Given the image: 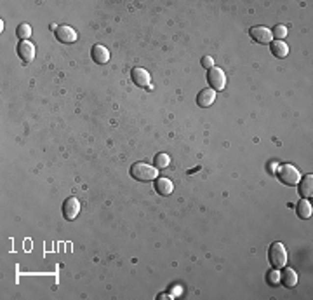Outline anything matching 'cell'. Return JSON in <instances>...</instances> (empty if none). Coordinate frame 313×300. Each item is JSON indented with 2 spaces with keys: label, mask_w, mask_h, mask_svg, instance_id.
<instances>
[{
  "label": "cell",
  "mask_w": 313,
  "mask_h": 300,
  "mask_svg": "<svg viewBox=\"0 0 313 300\" xmlns=\"http://www.w3.org/2000/svg\"><path fill=\"white\" fill-rule=\"evenodd\" d=\"M277 177L287 187H296L299 183V180H301V175H299L298 168L292 164H280L277 168Z\"/></svg>",
  "instance_id": "1"
},
{
  "label": "cell",
  "mask_w": 313,
  "mask_h": 300,
  "mask_svg": "<svg viewBox=\"0 0 313 300\" xmlns=\"http://www.w3.org/2000/svg\"><path fill=\"white\" fill-rule=\"evenodd\" d=\"M130 177L138 181H152L155 180L158 175H156L155 166L145 164V162H134V164L130 166Z\"/></svg>",
  "instance_id": "2"
},
{
  "label": "cell",
  "mask_w": 313,
  "mask_h": 300,
  "mask_svg": "<svg viewBox=\"0 0 313 300\" xmlns=\"http://www.w3.org/2000/svg\"><path fill=\"white\" fill-rule=\"evenodd\" d=\"M268 258L270 264L273 266V269H282L287 264V250L282 242H273L268 250Z\"/></svg>",
  "instance_id": "3"
},
{
  "label": "cell",
  "mask_w": 313,
  "mask_h": 300,
  "mask_svg": "<svg viewBox=\"0 0 313 300\" xmlns=\"http://www.w3.org/2000/svg\"><path fill=\"white\" fill-rule=\"evenodd\" d=\"M207 81H209V84H210V89H214V91H221V89H225V86H226V75L221 68L212 66V68L207 70Z\"/></svg>",
  "instance_id": "4"
},
{
  "label": "cell",
  "mask_w": 313,
  "mask_h": 300,
  "mask_svg": "<svg viewBox=\"0 0 313 300\" xmlns=\"http://www.w3.org/2000/svg\"><path fill=\"white\" fill-rule=\"evenodd\" d=\"M80 213V203L77 197H68V199L63 203V216L65 220H73L77 218V215Z\"/></svg>",
  "instance_id": "5"
},
{
  "label": "cell",
  "mask_w": 313,
  "mask_h": 300,
  "mask_svg": "<svg viewBox=\"0 0 313 300\" xmlns=\"http://www.w3.org/2000/svg\"><path fill=\"white\" fill-rule=\"evenodd\" d=\"M249 35H251L258 44H270L271 40H273L271 30L266 27H252L251 30H249Z\"/></svg>",
  "instance_id": "6"
},
{
  "label": "cell",
  "mask_w": 313,
  "mask_h": 300,
  "mask_svg": "<svg viewBox=\"0 0 313 300\" xmlns=\"http://www.w3.org/2000/svg\"><path fill=\"white\" fill-rule=\"evenodd\" d=\"M130 79H132L134 84L139 86V88H150V81H152L150 73L146 72L145 68H141V66H134V68L130 70Z\"/></svg>",
  "instance_id": "7"
},
{
  "label": "cell",
  "mask_w": 313,
  "mask_h": 300,
  "mask_svg": "<svg viewBox=\"0 0 313 300\" xmlns=\"http://www.w3.org/2000/svg\"><path fill=\"white\" fill-rule=\"evenodd\" d=\"M56 39L63 44H73L77 40V31L68 25H61L56 30Z\"/></svg>",
  "instance_id": "8"
},
{
  "label": "cell",
  "mask_w": 313,
  "mask_h": 300,
  "mask_svg": "<svg viewBox=\"0 0 313 300\" xmlns=\"http://www.w3.org/2000/svg\"><path fill=\"white\" fill-rule=\"evenodd\" d=\"M18 54H19V58L23 60L25 63L33 61V58H35V46L30 42V40H23V42L18 44Z\"/></svg>",
  "instance_id": "9"
},
{
  "label": "cell",
  "mask_w": 313,
  "mask_h": 300,
  "mask_svg": "<svg viewBox=\"0 0 313 300\" xmlns=\"http://www.w3.org/2000/svg\"><path fill=\"white\" fill-rule=\"evenodd\" d=\"M91 56H92V60L98 63V65H104V63L110 61V51H108L104 46H101V44H96V46H92Z\"/></svg>",
  "instance_id": "10"
},
{
  "label": "cell",
  "mask_w": 313,
  "mask_h": 300,
  "mask_svg": "<svg viewBox=\"0 0 313 300\" xmlns=\"http://www.w3.org/2000/svg\"><path fill=\"white\" fill-rule=\"evenodd\" d=\"M280 283H282L284 286H287V288L296 286V283H298V272H296L294 269H290V267L284 266L282 272H280Z\"/></svg>",
  "instance_id": "11"
},
{
  "label": "cell",
  "mask_w": 313,
  "mask_h": 300,
  "mask_svg": "<svg viewBox=\"0 0 313 300\" xmlns=\"http://www.w3.org/2000/svg\"><path fill=\"white\" fill-rule=\"evenodd\" d=\"M298 187H299V194H301L303 199H310V197H312V194H313V175L301 177Z\"/></svg>",
  "instance_id": "12"
},
{
  "label": "cell",
  "mask_w": 313,
  "mask_h": 300,
  "mask_svg": "<svg viewBox=\"0 0 313 300\" xmlns=\"http://www.w3.org/2000/svg\"><path fill=\"white\" fill-rule=\"evenodd\" d=\"M155 190L160 196H171V192L174 190V185L169 178L165 177H156L155 178Z\"/></svg>",
  "instance_id": "13"
},
{
  "label": "cell",
  "mask_w": 313,
  "mask_h": 300,
  "mask_svg": "<svg viewBox=\"0 0 313 300\" xmlns=\"http://www.w3.org/2000/svg\"><path fill=\"white\" fill-rule=\"evenodd\" d=\"M214 100H216V91L210 88L202 89V91L199 92V96H197V103H199V107H202V108L210 107V105L214 103Z\"/></svg>",
  "instance_id": "14"
},
{
  "label": "cell",
  "mask_w": 313,
  "mask_h": 300,
  "mask_svg": "<svg viewBox=\"0 0 313 300\" xmlns=\"http://www.w3.org/2000/svg\"><path fill=\"white\" fill-rule=\"evenodd\" d=\"M270 49L271 53H273V56L275 58H286L287 54H289V46H287L284 40H271L270 42Z\"/></svg>",
  "instance_id": "15"
},
{
  "label": "cell",
  "mask_w": 313,
  "mask_h": 300,
  "mask_svg": "<svg viewBox=\"0 0 313 300\" xmlns=\"http://www.w3.org/2000/svg\"><path fill=\"white\" fill-rule=\"evenodd\" d=\"M296 213H298V216L301 220H308L310 216H312L313 213V208H312V203H310V199H301L298 204H296Z\"/></svg>",
  "instance_id": "16"
},
{
  "label": "cell",
  "mask_w": 313,
  "mask_h": 300,
  "mask_svg": "<svg viewBox=\"0 0 313 300\" xmlns=\"http://www.w3.org/2000/svg\"><path fill=\"white\" fill-rule=\"evenodd\" d=\"M16 35H18V39L23 42V40H28L31 37V27L28 23L19 25L18 30H16Z\"/></svg>",
  "instance_id": "17"
},
{
  "label": "cell",
  "mask_w": 313,
  "mask_h": 300,
  "mask_svg": "<svg viewBox=\"0 0 313 300\" xmlns=\"http://www.w3.org/2000/svg\"><path fill=\"white\" fill-rule=\"evenodd\" d=\"M171 164V157L167 154H156L155 155V168L156 170H165Z\"/></svg>",
  "instance_id": "18"
},
{
  "label": "cell",
  "mask_w": 313,
  "mask_h": 300,
  "mask_svg": "<svg viewBox=\"0 0 313 300\" xmlns=\"http://www.w3.org/2000/svg\"><path fill=\"white\" fill-rule=\"evenodd\" d=\"M271 35H273V39L275 40H284L287 35V28L284 25H275V28L271 30Z\"/></svg>",
  "instance_id": "19"
},
{
  "label": "cell",
  "mask_w": 313,
  "mask_h": 300,
  "mask_svg": "<svg viewBox=\"0 0 313 300\" xmlns=\"http://www.w3.org/2000/svg\"><path fill=\"white\" fill-rule=\"evenodd\" d=\"M266 281H268V285H271V286L279 285V283H280V272H279V269L270 270V272L266 274Z\"/></svg>",
  "instance_id": "20"
},
{
  "label": "cell",
  "mask_w": 313,
  "mask_h": 300,
  "mask_svg": "<svg viewBox=\"0 0 313 300\" xmlns=\"http://www.w3.org/2000/svg\"><path fill=\"white\" fill-rule=\"evenodd\" d=\"M202 66H204V68H207V70L212 68V66H214V60L210 58V56H204V58H202Z\"/></svg>",
  "instance_id": "21"
}]
</instances>
